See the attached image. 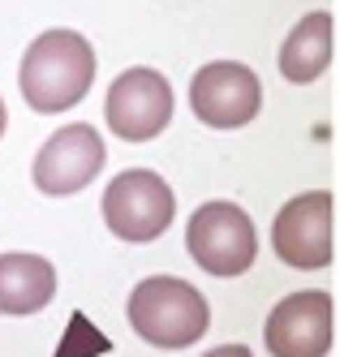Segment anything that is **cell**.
Segmentation results:
<instances>
[{"label":"cell","mask_w":340,"mask_h":357,"mask_svg":"<svg viewBox=\"0 0 340 357\" xmlns=\"http://www.w3.org/2000/svg\"><path fill=\"white\" fill-rule=\"evenodd\" d=\"M22 99L35 112L52 116L73 104H82V95L95 82V52L77 31H43L22 56Z\"/></svg>","instance_id":"6da1fadb"},{"label":"cell","mask_w":340,"mask_h":357,"mask_svg":"<svg viewBox=\"0 0 340 357\" xmlns=\"http://www.w3.org/2000/svg\"><path fill=\"white\" fill-rule=\"evenodd\" d=\"M129 327L155 349H186L207 336L212 305L177 275H151L129 293Z\"/></svg>","instance_id":"7a4b0ae2"},{"label":"cell","mask_w":340,"mask_h":357,"mask_svg":"<svg viewBox=\"0 0 340 357\" xmlns=\"http://www.w3.org/2000/svg\"><path fill=\"white\" fill-rule=\"evenodd\" d=\"M177 215V198L168 181L151 168H129L108 181L103 194V224L121 241H155L168 233Z\"/></svg>","instance_id":"3957f363"},{"label":"cell","mask_w":340,"mask_h":357,"mask_svg":"<svg viewBox=\"0 0 340 357\" xmlns=\"http://www.w3.org/2000/svg\"><path fill=\"white\" fill-rule=\"evenodd\" d=\"M190 259L207 275H242L258 259V237L237 202H202L186 224Z\"/></svg>","instance_id":"277c9868"},{"label":"cell","mask_w":340,"mask_h":357,"mask_svg":"<svg viewBox=\"0 0 340 357\" xmlns=\"http://www.w3.org/2000/svg\"><path fill=\"white\" fill-rule=\"evenodd\" d=\"M336 198L327 190L297 194L293 202H284L276 224H272V245L280 254V263H289L293 271H319L336 259Z\"/></svg>","instance_id":"5b68a950"},{"label":"cell","mask_w":340,"mask_h":357,"mask_svg":"<svg viewBox=\"0 0 340 357\" xmlns=\"http://www.w3.org/2000/svg\"><path fill=\"white\" fill-rule=\"evenodd\" d=\"M108 130L125 142H151L172 121V86L155 69H125L103 99Z\"/></svg>","instance_id":"8992f818"},{"label":"cell","mask_w":340,"mask_h":357,"mask_svg":"<svg viewBox=\"0 0 340 357\" xmlns=\"http://www.w3.org/2000/svg\"><path fill=\"white\" fill-rule=\"evenodd\" d=\"M190 108L212 130H242L263 108V86L258 73L237 61H212L194 73L190 82Z\"/></svg>","instance_id":"52a82bcc"},{"label":"cell","mask_w":340,"mask_h":357,"mask_svg":"<svg viewBox=\"0 0 340 357\" xmlns=\"http://www.w3.org/2000/svg\"><path fill=\"white\" fill-rule=\"evenodd\" d=\"M336 336V305L319 289L289 293L267 314L263 344L272 357H327Z\"/></svg>","instance_id":"ba28073f"},{"label":"cell","mask_w":340,"mask_h":357,"mask_svg":"<svg viewBox=\"0 0 340 357\" xmlns=\"http://www.w3.org/2000/svg\"><path fill=\"white\" fill-rule=\"evenodd\" d=\"M108 151H103V138L95 134V125H65L57 130L35 155V185L47 194V198H65V194H77L87 190Z\"/></svg>","instance_id":"9c48e42d"},{"label":"cell","mask_w":340,"mask_h":357,"mask_svg":"<svg viewBox=\"0 0 340 357\" xmlns=\"http://www.w3.org/2000/svg\"><path fill=\"white\" fill-rule=\"evenodd\" d=\"M57 293V271L39 254H0V314H35Z\"/></svg>","instance_id":"30bf717a"},{"label":"cell","mask_w":340,"mask_h":357,"mask_svg":"<svg viewBox=\"0 0 340 357\" xmlns=\"http://www.w3.org/2000/svg\"><path fill=\"white\" fill-rule=\"evenodd\" d=\"M332 43H336V22L332 13H306L297 26L289 31V39H284L280 47V73L289 82L306 86V82H315L319 73L332 65Z\"/></svg>","instance_id":"8fae6325"},{"label":"cell","mask_w":340,"mask_h":357,"mask_svg":"<svg viewBox=\"0 0 340 357\" xmlns=\"http://www.w3.org/2000/svg\"><path fill=\"white\" fill-rule=\"evenodd\" d=\"M108 349H112V340L99 336L87 314H73L69 327H65V340H61L57 357H95V353H108Z\"/></svg>","instance_id":"7c38bea8"},{"label":"cell","mask_w":340,"mask_h":357,"mask_svg":"<svg viewBox=\"0 0 340 357\" xmlns=\"http://www.w3.org/2000/svg\"><path fill=\"white\" fill-rule=\"evenodd\" d=\"M202 357H250V349H246V344H220V349L202 353Z\"/></svg>","instance_id":"4fadbf2b"},{"label":"cell","mask_w":340,"mask_h":357,"mask_svg":"<svg viewBox=\"0 0 340 357\" xmlns=\"http://www.w3.org/2000/svg\"><path fill=\"white\" fill-rule=\"evenodd\" d=\"M5 125H9V112H5V99H0V138H5Z\"/></svg>","instance_id":"5bb4252c"}]
</instances>
